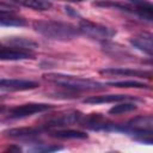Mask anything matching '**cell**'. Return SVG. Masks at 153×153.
Instances as JSON below:
<instances>
[{"mask_svg":"<svg viewBox=\"0 0 153 153\" xmlns=\"http://www.w3.org/2000/svg\"><path fill=\"white\" fill-rule=\"evenodd\" d=\"M61 1H68V2H82L85 0H61Z\"/></svg>","mask_w":153,"mask_h":153,"instance_id":"obj_25","label":"cell"},{"mask_svg":"<svg viewBox=\"0 0 153 153\" xmlns=\"http://www.w3.org/2000/svg\"><path fill=\"white\" fill-rule=\"evenodd\" d=\"M6 42L11 44L12 47H19V48H27V49H33L37 47V43L33 42L32 39L24 38V37H8L6 38Z\"/></svg>","mask_w":153,"mask_h":153,"instance_id":"obj_18","label":"cell"},{"mask_svg":"<svg viewBox=\"0 0 153 153\" xmlns=\"http://www.w3.org/2000/svg\"><path fill=\"white\" fill-rule=\"evenodd\" d=\"M136 99L133 96L128 94H103V96H91L84 99L86 104H103V103H115V102H123V100H131Z\"/></svg>","mask_w":153,"mask_h":153,"instance_id":"obj_13","label":"cell"},{"mask_svg":"<svg viewBox=\"0 0 153 153\" xmlns=\"http://www.w3.org/2000/svg\"><path fill=\"white\" fill-rule=\"evenodd\" d=\"M49 135L56 139H87L88 135L85 131L74 130V129H57L50 130Z\"/></svg>","mask_w":153,"mask_h":153,"instance_id":"obj_15","label":"cell"},{"mask_svg":"<svg viewBox=\"0 0 153 153\" xmlns=\"http://www.w3.org/2000/svg\"><path fill=\"white\" fill-rule=\"evenodd\" d=\"M59 149H62V147H59V146H45V147H37L36 151L38 152H54V151H59Z\"/></svg>","mask_w":153,"mask_h":153,"instance_id":"obj_23","label":"cell"},{"mask_svg":"<svg viewBox=\"0 0 153 153\" xmlns=\"http://www.w3.org/2000/svg\"><path fill=\"white\" fill-rule=\"evenodd\" d=\"M106 85L118 87V88H148L149 86L145 82H140L136 80H124V81H110Z\"/></svg>","mask_w":153,"mask_h":153,"instance_id":"obj_17","label":"cell"},{"mask_svg":"<svg viewBox=\"0 0 153 153\" xmlns=\"http://www.w3.org/2000/svg\"><path fill=\"white\" fill-rule=\"evenodd\" d=\"M82 127L88 128L91 130H115L116 126L108 121L103 115L100 114H90L84 117V120L80 118L79 121Z\"/></svg>","mask_w":153,"mask_h":153,"instance_id":"obj_8","label":"cell"},{"mask_svg":"<svg viewBox=\"0 0 153 153\" xmlns=\"http://www.w3.org/2000/svg\"><path fill=\"white\" fill-rule=\"evenodd\" d=\"M0 47H1V44H0Z\"/></svg>","mask_w":153,"mask_h":153,"instance_id":"obj_27","label":"cell"},{"mask_svg":"<svg viewBox=\"0 0 153 153\" xmlns=\"http://www.w3.org/2000/svg\"><path fill=\"white\" fill-rule=\"evenodd\" d=\"M136 105L133 104V103H121V104H117V105H114L110 110H109V114L110 115H121V114H124V112H129V111H134L136 110Z\"/></svg>","mask_w":153,"mask_h":153,"instance_id":"obj_20","label":"cell"},{"mask_svg":"<svg viewBox=\"0 0 153 153\" xmlns=\"http://www.w3.org/2000/svg\"><path fill=\"white\" fill-rule=\"evenodd\" d=\"M51 109H54V105L45 104V103H26V104H22V105L10 109L8 117L10 118H23V117H27L33 114L44 112Z\"/></svg>","mask_w":153,"mask_h":153,"instance_id":"obj_6","label":"cell"},{"mask_svg":"<svg viewBox=\"0 0 153 153\" xmlns=\"http://www.w3.org/2000/svg\"><path fill=\"white\" fill-rule=\"evenodd\" d=\"M2 110H4V106H0V112H1Z\"/></svg>","mask_w":153,"mask_h":153,"instance_id":"obj_26","label":"cell"},{"mask_svg":"<svg viewBox=\"0 0 153 153\" xmlns=\"http://www.w3.org/2000/svg\"><path fill=\"white\" fill-rule=\"evenodd\" d=\"M35 53L32 49L19 48V47H0V60L1 61H19L33 59Z\"/></svg>","mask_w":153,"mask_h":153,"instance_id":"obj_7","label":"cell"},{"mask_svg":"<svg viewBox=\"0 0 153 153\" xmlns=\"http://www.w3.org/2000/svg\"><path fill=\"white\" fill-rule=\"evenodd\" d=\"M38 87V82L24 79H0V91L14 92V91H27Z\"/></svg>","mask_w":153,"mask_h":153,"instance_id":"obj_9","label":"cell"},{"mask_svg":"<svg viewBox=\"0 0 153 153\" xmlns=\"http://www.w3.org/2000/svg\"><path fill=\"white\" fill-rule=\"evenodd\" d=\"M44 129L39 127H22V128H12L4 130V136L11 137V139H26V137H33L39 135Z\"/></svg>","mask_w":153,"mask_h":153,"instance_id":"obj_11","label":"cell"},{"mask_svg":"<svg viewBox=\"0 0 153 153\" xmlns=\"http://www.w3.org/2000/svg\"><path fill=\"white\" fill-rule=\"evenodd\" d=\"M103 75L110 76H135V78H152L151 71H139V69H129V68H105L99 71Z\"/></svg>","mask_w":153,"mask_h":153,"instance_id":"obj_10","label":"cell"},{"mask_svg":"<svg viewBox=\"0 0 153 153\" xmlns=\"http://www.w3.org/2000/svg\"><path fill=\"white\" fill-rule=\"evenodd\" d=\"M115 130H121L128 134H134V139L139 140L143 136L152 135L153 131V117L152 115L136 116L128 121L123 126H116Z\"/></svg>","mask_w":153,"mask_h":153,"instance_id":"obj_3","label":"cell"},{"mask_svg":"<svg viewBox=\"0 0 153 153\" xmlns=\"http://www.w3.org/2000/svg\"><path fill=\"white\" fill-rule=\"evenodd\" d=\"M8 12H16V7L13 4H7V2H0V13H8Z\"/></svg>","mask_w":153,"mask_h":153,"instance_id":"obj_22","label":"cell"},{"mask_svg":"<svg viewBox=\"0 0 153 153\" xmlns=\"http://www.w3.org/2000/svg\"><path fill=\"white\" fill-rule=\"evenodd\" d=\"M45 80L49 82H53L60 87H65L67 90L78 92V91H100L106 87L105 84H102L99 81L80 78L75 75L69 74H62V73H47L43 75Z\"/></svg>","mask_w":153,"mask_h":153,"instance_id":"obj_2","label":"cell"},{"mask_svg":"<svg viewBox=\"0 0 153 153\" xmlns=\"http://www.w3.org/2000/svg\"><path fill=\"white\" fill-rule=\"evenodd\" d=\"M129 42L133 47L143 51L145 54H147L149 56L153 54V37L151 33H148V32L139 33V35L131 37L129 39Z\"/></svg>","mask_w":153,"mask_h":153,"instance_id":"obj_12","label":"cell"},{"mask_svg":"<svg viewBox=\"0 0 153 153\" xmlns=\"http://www.w3.org/2000/svg\"><path fill=\"white\" fill-rule=\"evenodd\" d=\"M6 151H8V152H13V151H16V152H20L22 148H20L19 146H17V145H12V146H8V147L6 148Z\"/></svg>","mask_w":153,"mask_h":153,"instance_id":"obj_24","label":"cell"},{"mask_svg":"<svg viewBox=\"0 0 153 153\" xmlns=\"http://www.w3.org/2000/svg\"><path fill=\"white\" fill-rule=\"evenodd\" d=\"M126 1L131 4L134 10L135 8H142V7H152V4L148 1H145V0H126Z\"/></svg>","mask_w":153,"mask_h":153,"instance_id":"obj_21","label":"cell"},{"mask_svg":"<svg viewBox=\"0 0 153 153\" xmlns=\"http://www.w3.org/2000/svg\"><path fill=\"white\" fill-rule=\"evenodd\" d=\"M26 20L16 14V12L0 13V26H24Z\"/></svg>","mask_w":153,"mask_h":153,"instance_id":"obj_16","label":"cell"},{"mask_svg":"<svg viewBox=\"0 0 153 153\" xmlns=\"http://www.w3.org/2000/svg\"><path fill=\"white\" fill-rule=\"evenodd\" d=\"M32 26L42 36L55 41H69L80 35L75 25L57 20H36Z\"/></svg>","mask_w":153,"mask_h":153,"instance_id":"obj_1","label":"cell"},{"mask_svg":"<svg viewBox=\"0 0 153 153\" xmlns=\"http://www.w3.org/2000/svg\"><path fill=\"white\" fill-rule=\"evenodd\" d=\"M78 29H79L80 33H82L90 38L100 41V42H106L116 35V30L108 27L105 25L98 24V23L90 22L87 19H82V18L79 22Z\"/></svg>","mask_w":153,"mask_h":153,"instance_id":"obj_4","label":"cell"},{"mask_svg":"<svg viewBox=\"0 0 153 153\" xmlns=\"http://www.w3.org/2000/svg\"><path fill=\"white\" fill-rule=\"evenodd\" d=\"M81 117H82V114L80 111L67 110V111H62V112H59V114H55V115L48 117L47 121L43 124H41V127L44 130L67 127V126H72L76 122H79Z\"/></svg>","mask_w":153,"mask_h":153,"instance_id":"obj_5","label":"cell"},{"mask_svg":"<svg viewBox=\"0 0 153 153\" xmlns=\"http://www.w3.org/2000/svg\"><path fill=\"white\" fill-rule=\"evenodd\" d=\"M93 5L99 6V7H116V8L127 11V12H134V7L128 6V5H123V4H120V2H114L111 0H98V1H94Z\"/></svg>","mask_w":153,"mask_h":153,"instance_id":"obj_19","label":"cell"},{"mask_svg":"<svg viewBox=\"0 0 153 153\" xmlns=\"http://www.w3.org/2000/svg\"><path fill=\"white\" fill-rule=\"evenodd\" d=\"M13 5H19L24 7H29L36 11H47L51 8V2L48 0H10Z\"/></svg>","mask_w":153,"mask_h":153,"instance_id":"obj_14","label":"cell"}]
</instances>
